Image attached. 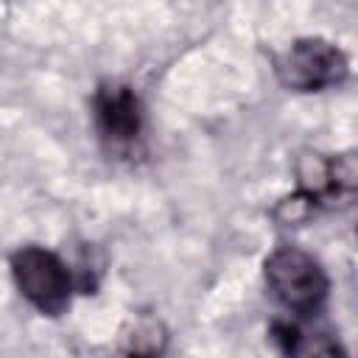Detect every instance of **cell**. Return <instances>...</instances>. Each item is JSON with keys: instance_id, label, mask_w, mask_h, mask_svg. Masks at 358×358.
Here are the masks:
<instances>
[{"instance_id": "cell-1", "label": "cell", "mask_w": 358, "mask_h": 358, "mask_svg": "<svg viewBox=\"0 0 358 358\" xmlns=\"http://www.w3.org/2000/svg\"><path fill=\"white\" fill-rule=\"evenodd\" d=\"M266 282L271 294L294 313H313L327 296V277L322 266L310 255L291 246L268 255Z\"/></svg>"}, {"instance_id": "cell-2", "label": "cell", "mask_w": 358, "mask_h": 358, "mask_svg": "<svg viewBox=\"0 0 358 358\" xmlns=\"http://www.w3.org/2000/svg\"><path fill=\"white\" fill-rule=\"evenodd\" d=\"M11 271L20 294L36 310L48 316H59L70 305L73 277H70V268L53 252L39 246H25L14 255Z\"/></svg>"}, {"instance_id": "cell-3", "label": "cell", "mask_w": 358, "mask_h": 358, "mask_svg": "<svg viewBox=\"0 0 358 358\" xmlns=\"http://www.w3.org/2000/svg\"><path fill=\"white\" fill-rule=\"evenodd\" d=\"M277 73L285 87L313 92L338 84L347 76V59L324 39H299L280 56Z\"/></svg>"}, {"instance_id": "cell-4", "label": "cell", "mask_w": 358, "mask_h": 358, "mask_svg": "<svg viewBox=\"0 0 358 358\" xmlns=\"http://www.w3.org/2000/svg\"><path fill=\"white\" fill-rule=\"evenodd\" d=\"M95 123L101 134L117 145L137 140L143 112L134 90L126 84H103L95 95Z\"/></svg>"}, {"instance_id": "cell-5", "label": "cell", "mask_w": 358, "mask_h": 358, "mask_svg": "<svg viewBox=\"0 0 358 358\" xmlns=\"http://www.w3.org/2000/svg\"><path fill=\"white\" fill-rule=\"evenodd\" d=\"M271 336L280 344V350L288 352V355H310V352L313 355H327V352L338 350L336 341H330L324 333H319V330L310 333V330L299 327L296 322H277Z\"/></svg>"}]
</instances>
